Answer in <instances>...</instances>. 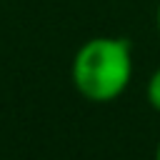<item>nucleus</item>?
<instances>
[{
  "mask_svg": "<svg viewBox=\"0 0 160 160\" xmlns=\"http://www.w3.org/2000/svg\"><path fill=\"white\" fill-rule=\"evenodd\" d=\"M132 45L128 38L98 35L85 40L70 62V80L80 98L105 105L118 100L132 80Z\"/></svg>",
  "mask_w": 160,
  "mask_h": 160,
  "instance_id": "f257e3e1",
  "label": "nucleus"
},
{
  "mask_svg": "<svg viewBox=\"0 0 160 160\" xmlns=\"http://www.w3.org/2000/svg\"><path fill=\"white\" fill-rule=\"evenodd\" d=\"M155 28H158V38H160V2H158V10H155Z\"/></svg>",
  "mask_w": 160,
  "mask_h": 160,
  "instance_id": "7ed1b4c3",
  "label": "nucleus"
},
{
  "mask_svg": "<svg viewBox=\"0 0 160 160\" xmlns=\"http://www.w3.org/2000/svg\"><path fill=\"white\" fill-rule=\"evenodd\" d=\"M155 160H160V138H158V145H155Z\"/></svg>",
  "mask_w": 160,
  "mask_h": 160,
  "instance_id": "20e7f679",
  "label": "nucleus"
},
{
  "mask_svg": "<svg viewBox=\"0 0 160 160\" xmlns=\"http://www.w3.org/2000/svg\"><path fill=\"white\" fill-rule=\"evenodd\" d=\"M145 100L155 112H160V65L152 70V75L145 85Z\"/></svg>",
  "mask_w": 160,
  "mask_h": 160,
  "instance_id": "f03ea898",
  "label": "nucleus"
}]
</instances>
